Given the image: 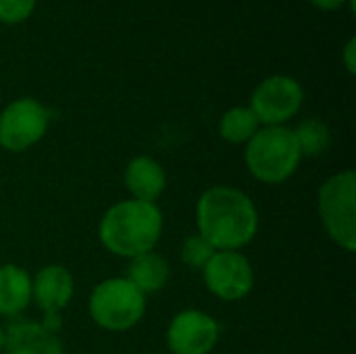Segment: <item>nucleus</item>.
Returning a JSON list of instances; mask_svg holds the SVG:
<instances>
[{
    "label": "nucleus",
    "mask_w": 356,
    "mask_h": 354,
    "mask_svg": "<svg viewBox=\"0 0 356 354\" xmlns=\"http://www.w3.org/2000/svg\"><path fill=\"white\" fill-rule=\"evenodd\" d=\"M254 200L234 186H211L196 202V234L215 250H242L259 234Z\"/></svg>",
    "instance_id": "nucleus-1"
},
{
    "label": "nucleus",
    "mask_w": 356,
    "mask_h": 354,
    "mask_svg": "<svg viewBox=\"0 0 356 354\" xmlns=\"http://www.w3.org/2000/svg\"><path fill=\"white\" fill-rule=\"evenodd\" d=\"M163 225V211L156 202L125 198L104 211L98 223V240L111 255L134 259L154 250Z\"/></svg>",
    "instance_id": "nucleus-2"
},
{
    "label": "nucleus",
    "mask_w": 356,
    "mask_h": 354,
    "mask_svg": "<svg viewBox=\"0 0 356 354\" xmlns=\"http://www.w3.org/2000/svg\"><path fill=\"white\" fill-rule=\"evenodd\" d=\"M302 154L298 150L294 131L286 125L261 127L244 150V163L248 173L267 186H280L288 182L298 165Z\"/></svg>",
    "instance_id": "nucleus-3"
},
{
    "label": "nucleus",
    "mask_w": 356,
    "mask_h": 354,
    "mask_svg": "<svg viewBox=\"0 0 356 354\" xmlns=\"http://www.w3.org/2000/svg\"><path fill=\"white\" fill-rule=\"evenodd\" d=\"M319 221L334 244L344 252L356 248V173L344 169L330 175L317 190Z\"/></svg>",
    "instance_id": "nucleus-4"
},
{
    "label": "nucleus",
    "mask_w": 356,
    "mask_h": 354,
    "mask_svg": "<svg viewBox=\"0 0 356 354\" xmlns=\"http://www.w3.org/2000/svg\"><path fill=\"white\" fill-rule=\"evenodd\" d=\"M92 321L111 334L129 332L146 315V296L127 277H106L90 294Z\"/></svg>",
    "instance_id": "nucleus-5"
},
{
    "label": "nucleus",
    "mask_w": 356,
    "mask_h": 354,
    "mask_svg": "<svg viewBox=\"0 0 356 354\" xmlns=\"http://www.w3.org/2000/svg\"><path fill=\"white\" fill-rule=\"evenodd\" d=\"M50 111L35 98H17L0 111V148L13 154L27 152L48 131Z\"/></svg>",
    "instance_id": "nucleus-6"
},
{
    "label": "nucleus",
    "mask_w": 356,
    "mask_h": 354,
    "mask_svg": "<svg viewBox=\"0 0 356 354\" xmlns=\"http://www.w3.org/2000/svg\"><path fill=\"white\" fill-rule=\"evenodd\" d=\"M207 290L223 303H240L254 288V269L240 250H217L202 269Z\"/></svg>",
    "instance_id": "nucleus-7"
},
{
    "label": "nucleus",
    "mask_w": 356,
    "mask_h": 354,
    "mask_svg": "<svg viewBox=\"0 0 356 354\" xmlns=\"http://www.w3.org/2000/svg\"><path fill=\"white\" fill-rule=\"evenodd\" d=\"M302 102L305 90L294 77L271 75L254 88L248 106L263 127H271L286 125L290 119H294L302 108Z\"/></svg>",
    "instance_id": "nucleus-8"
},
{
    "label": "nucleus",
    "mask_w": 356,
    "mask_h": 354,
    "mask_svg": "<svg viewBox=\"0 0 356 354\" xmlns=\"http://www.w3.org/2000/svg\"><path fill=\"white\" fill-rule=\"evenodd\" d=\"M75 294L73 273L58 263H48L31 275V300L44 313L42 325L48 332L58 334L60 330V313L67 309Z\"/></svg>",
    "instance_id": "nucleus-9"
},
{
    "label": "nucleus",
    "mask_w": 356,
    "mask_h": 354,
    "mask_svg": "<svg viewBox=\"0 0 356 354\" xmlns=\"http://www.w3.org/2000/svg\"><path fill=\"white\" fill-rule=\"evenodd\" d=\"M171 354H211L219 342V323L200 309L179 311L165 334Z\"/></svg>",
    "instance_id": "nucleus-10"
},
{
    "label": "nucleus",
    "mask_w": 356,
    "mask_h": 354,
    "mask_svg": "<svg viewBox=\"0 0 356 354\" xmlns=\"http://www.w3.org/2000/svg\"><path fill=\"white\" fill-rule=\"evenodd\" d=\"M4 354H65L58 334L48 332L38 321L10 319L4 330Z\"/></svg>",
    "instance_id": "nucleus-11"
},
{
    "label": "nucleus",
    "mask_w": 356,
    "mask_h": 354,
    "mask_svg": "<svg viewBox=\"0 0 356 354\" xmlns=\"http://www.w3.org/2000/svg\"><path fill=\"white\" fill-rule=\"evenodd\" d=\"M123 184L131 198L156 202L167 188V173L156 159L140 154L127 163L123 171Z\"/></svg>",
    "instance_id": "nucleus-12"
},
{
    "label": "nucleus",
    "mask_w": 356,
    "mask_h": 354,
    "mask_svg": "<svg viewBox=\"0 0 356 354\" xmlns=\"http://www.w3.org/2000/svg\"><path fill=\"white\" fill-rule=\"evenodd\" d=\"M31 303V275L15 263L0 265V317L15 319Z\"/></svg>",
    "instance_id": "nucleus-13"
},
{
    "label": "nucleus",
    "mask_w": 356,
    "mask_h": 354,
    "mask_svg": "<svg viewBox=\"0 0 356 354\" xmlns=\"http://www.w3.org/2000/svg\"><path fill=\"white\" fill-rule=\"evenodd\" d=\"M125 277L144 296H148V294L165 290V286L171 280V267H169V261L163 255L150 250V252H144V255H138V257L129 259Z\"/></svg>",
    "instance_id": "nucleus-14"
},
{
    "label": "nucleus",
    "mask_w": 356,
    "mask_h": 354,
    "mask_svg": "<svg viewBox=\"0 0 356 354\" xmlns=\"http://www.w3.org/2000/svg\"><path fill=\"white\" fill-rule=\"evenodd\" d=\"M263 125L259 123L257 115L250 111V106H232L229 111L223 113L219 119V136L223 142L240 146L248 144L250 138L261 129Z\"/></svg>",
    "instance_id": "nucleus-15"
},
{
    "label": "nucleus",
    "mask_w": 356,
    "mask_h": 354,
    "mask_svg": "<svg viewBox=\"0 0 356 354\" xmlns=\"http://www.w3.org/2000/svg\"><path fill=\"white\" fill-rule=\"evenodd\" d=\"M292 131H294V138H296V144H298L302 159L305 156H309V159L319 156L332 144V131L319 119H305Z\"/></svg>",
    "instance_id": "nucleus-16"
},
{
    "label": "nucleus",
    "mask_w": 356,
    "mask_h": 354,
    "mask_svg": "<svg viewBox=\"0 0 356 354\" xmlns=\"http://www.w3.org/2000/svg\"><path fill=\"white\" fill-rule=\"evenodd\" d=\"M217 250L198 234H190L186 236V240L181 242V248H179V257H181V263L194 271H202L204 265L211 261V257L215 255Z\"/></svg>",
    "instance_id": "nucleus-17"
},
{
    "label": "nucleus",
    "mask_w": 356,
    "mask_h": 354,
    "mask_svg": "<svg viewBox=\"0 0 356 354\" xmlns=\"http://www.w3.org/2000/svg\"><path fill=\"white\" fill-rule=\"evenodd\" d=\"M35 0H0V23L17 25L31 17Z\"/></svg>",
    "instance_id": "nucleus-18"
},
{
    "label": "nucleus",
    "mask_w": 356,
    "mask_h": 354,
    "mask_svg": "<svg viewBox=\"0 0 356 354\" xmlns=\"http://www.w3.org/2000/svg\"><path fill=\"white\" fill-rule=\"evenodd\" d=\"M342 58H344V67L350 75H355L356 71V38L353 35L346 46H344V52H342Z\"/></svg>",
    "instance_id": "nucleus-19"
},
{
    "label": "nucleus",
    "mask_w": 356,
    "mask_h": 354,
    "mask_svg": "<svg viewBox=\"0 0 356 354\" xmlns=\"http://www.w3.org/2000/svg\"><path fill=\"white\" fill-rule=\"evenodd\" d=\"M309 2L315 4L321 10H336V8H340V6L346 4V0H309Z\"/></svg>",
    "instance_id": "nucleus-20"
},
{
    "label": "nucleus",
    "mask_w": 356,
    "mask_h": 354,
    "mask_svg": "<svg viewBox=\"0 0 356 354\" xmlns=\"http://www.w3.org/2000/svg\"><path fill=\"white\" fill-rule=\"evenodd\" d=\"M4 342H6V336H4V328L0 325V354H4Z\"/></svg>",
    "instance_id": "nucleus-21"
}]
</instances>
